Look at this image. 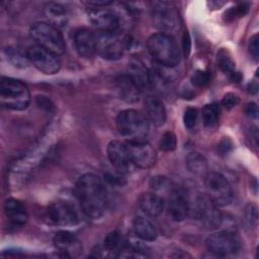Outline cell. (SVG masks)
<instances>
[{"label":"cell","mask_w":259,"mask_h":259,"mask_svg":"<svg viewBox=\"0 0 259 259\" xmlns=\"http://www.w3.org/2000/svg\"><path fill=\"white\" fill-rule=\"evenodd\" d=\"M76 197L83 212L91 219H99L107 204V190L103 179L94 174L82 175L76 183Z\"/></svg>","instance_id":"obj_1"},{"label":"cell","mask_w":259,"mask_h":259,"mask_svg":"<svg viewBox=\"0 0 259 259\" xmlns=\"http://www.w3.org/2000/svg\"><path fill=\"white\" fill-rule=\"evenodd\" d=\"M116 128L127 143L147 142L148 118L136 109H124L116 117Z\"/></svg>","instance_id":"obj_2"},{"label":"cell","mask_w":259,"mask_h":259,"mask_svg":"<svg viewBox=\"0 0 259 259\" xmlns=\"http://www.w3.org/2000/svg\"><path fill=\"white\" fill-rule=\"evenodd\" d=\"M151 57L165 68H173L180 61V52L174 38L165 32L152 34L147 41Z\"/></svg>","instance_id":"obj_3"},{"label":"cell","mask_w":259,"mask_h":259,"mask_svg":"<svg viewBox=\"0 0 259 259\" xmlns=\"http://www.w3.org/2000/svg\"><path fill=\"white\" fill-rule=\"evenodd\" d=\"M30 92L25 83L20 80L2 77L0 82L1 105L11 110H24L30 103Z\"/></svg>","instance_id":"obj_4"},{"label":"cell","mask_w":259,"mask_h":259,"mask_svg":"<svg viewBox=\"0 0 259 259\" xmlns=\"http://www.w3.org/2000/svg\"><path fill=\"white\" fill-rule=\"evenodd\" d=\"M31 39L39 47L60 56L65 53L66 42L63 34L49 22H36L29 29Z\"/></svg>","instance_id":"obj_5"},{"label":"cell","mask_w":259,"mask_h":259,"mask_svg":"<svg viewBox=\"0 0 259 259\" xmlns=\"http://www.w3.org/2000/svg\"><path fill=\"white\" fill-rule=\"evenodd\" d=\"M207 197L217 206H226L233 200L232 187L227 178L219 172H208L205 175Z\"/></svg>","instance_id":"obj_6"},{"label":"cell","mask_w":259,"mask_h":259,"mask_svg":"<svg viewBox=\"0 0 259 259\" xmlns=\"http://www.w3.org/2000/svg\"><path fill=\"white\" fill-rule=\"evenodd\" d=\"M127 46V40L117 32H98L96 34V53L103 59L118 60Z\"/></svg>","instance_id":"obj_7"},{"label":"cell","mask_w":259,"mask_h":259,"mask_svg":"<svg viewBox=\"0 0 259 259\" xmlns=\"http://www.w3.org/2000/svg\"><path fill=\"white\" fill-rule=\"evenodd\" d=\"M26 56L29 62L44 74L53 75L58 73L61 69L59 56L37 45L29 47Z\"/></svg>","instance_id":"obj_8"},{"label":"cell","mask_w":259,"mask_h":259,"mask_svg":"<svg viewBox=\"0 0 259 259\" xmlns=\"http://www.w3.org/2000/svg\"><path fill=\"white\" fill-rule=\"evenodd\" d=\"M176 7L169 2H154L152 15L155 25L164 31H174L179 26Z\"/></svg>","instance_id":"obj_9"},{"label":"cell","mask_w":259,"mask_h":259,"mask_svg":"<svg viewBox=\"0 0 259 259\" xmlns=\"http://www.w3.org/2000/svg\"><path fill=\"white\" fill-rule=\"evenodd\" d=\"M206 248L217 256H229L237 253L240 248L237 237L230 232H219L206 240Z\"/></svg>","instance_id":"obj_10"},{"label":"cell","mask_w":259,"mask_h":259,"mask_svg":"<svg viewBox=\"0 0 259 259\" xmlns=\"http://www.w3.org/2000/svg\"><path fill=\"white\" fill-rule=\"evenodd\" d=\"M107 157L114 170L121 174L130 172L135 167L130 155L127 144L120 141L114 140L108 144Z\"/></svg>","instance_id":"obj_11"},{"label":"cell","mask_w":259,"mask_h":259,"mask_svg":"<svg viewBox=\"0 0 259 259\" xmlns=\"http://www.w3.org/2000/svg\"><path fill=\"white\" fill-rule=\"evenodd\" d=\"M47 214L49 220L57 226H74L79 222L75 207L68 201H56L49 205Z\"/></svg>","instance_id":"obj_12"},{"label":"cell","mask_w":259,"mask_h":259,"mask_svg":"<svg viewBox=\"0 0 259 259\" xmlns=\"http://www.w3.org/2000/svg\"><path fill=\"white\" fill-rule=\"evenodd\" d=\"M88 15L90 21L99 32H116L120 25L118 15L108 8H91Z\"/></svg>","instance_id":"obj_13"},{"label":"cell","mask_w":259,"mask_h":259,"mask_svg":"<svg viewBox=\"0 0 259 259\" xmlns=\"http://www.w3.org/2000/svg\"><path fill=\"white\" fill-rule=\"evenodd\" d=\"M126 144L135 167L148 169L155 165L157 160V154L155 149L148 142Z\"/></svg>","instance_id":"obj_14"},{"label":"cell","mask_w":259,"mask_h":259,"mask_svg":"<svg viewBox=\"0 0 259 259\" xmlns=\"http://www.w3.org/2000/svg\"><path fill=\"white\" fill-rule=\"evenodd\" d=\"M53 242L55 247L65 257H78L82 253V244L80 240L68 231H58L53 238Z\"/></svg>","instance_id":"obj_15"},{"label":"cell","mask_w":259,"mask_h":259,"mask_svg":"<svg viewBox=\"0 0 259 259\" xmlns=\"http://www.w3.org/2000/svg\"><path fill=\"white\" fill-rule=\"evenodd\" d=\"M168 214L175 222H181L187 218L186 189H173L168 198Z\"/></svg>","instance_id":"obj_16"},{"label":"cell","mask_w":259,"mask_h":259,"mask_svg":"<svg viewBox=\"0 0 259 259\" xmlns=\"http://www.w3.org/2000/svg\"><path fill=\"white\" fill-rule=\"evenodd\" d=\"M74 45L79 56L91 58L96 53V34L89 28L81 27L74 33Z\"/></svg>","instance_id":"obj_17"},{"label":"cell","mask_w":259,"mask_h":259,"mask_svg":"<svg viewBox=\"0 0 259 259\" xmlns=\"http://www.w3.org/2000/svg\"><path fill=\"white\" fill-rule=\"evenodd\" d=\"M127 76L134 81L141 91L146 90L151 86L150 71L138 57H133L128 61Z\"/></svg>","instance_id":"obj_18"},{"label":"cell","mask_w":259,"mask_h":259,"mask_svg":"<svg viewBox=\"0 0 259 259\" xmlns=\"http://www.w3.org/2000/svg\"><path fill=\"white\" fill-rule=\"evenodd\" d=\"M4 211L9 224L14 228L23 227L28 219L24 204L15 198H8L4 203Z\"/></svg>","instance_id":"obj_19"},{"label":"cell","mask_w":259,"mask_h":259,"mask_svg":"<svg viewBox=\"0 0 259 259\" xmlns=\"http://www.w3.org/2000/svg\"><path fill=\"white\" fill-rule=\"evenodd\" d=\"M145 111L148 120L156 126H162L166 121V109L162 100L157 96H148L145 99Z\"/></svg>","instance_id":"obj_20"},{"label":"cell","mask_w":259,"mask_h":259,"mask_svg":"<svg viewBox=\"0 0 259 259\" xmlns=\"http://www.w3.org/2000/svg\"><path fill=\"white\" fill-rule=\"evenodd\" d=\"M187 200V217L200 220L202 212L209 200L207 195L201 194L197 190L186 189Z\"/></svg>","instance_id":"obj_21"},{"label":"cell","mask_w":259,"mask_h":259,"mask_svg":"<svg viewBox=\"0 0 259 259\" xmlns=\"http://www.w3.org/2000/svg\"><path fill=\"white\" fill-rule=\"evenodd\" d=\"M139 205L143 212L151 218L159 217L164 210L163 198L154 192L144 193L139 199Z\"/></svg>","instance_id":"obj_22"},{"label":"cell","mask_w":259,"mask_h":259,"mask_svg":"<svg viewBox=\"0 0 259 259\" xmlns=\"http://www.w3.org/2000/svg\"><path fill=\"white\" fill-rule=\"evenodd\" d=\"M116 87L119 92V96L123 100L127 102H135L139 100L141 90L127 76V74L120 75L116 78Z\"/></svg>","instance_id":"obj_23"},{"label":"cell","mask_w":259,"mask_h":259,"mask_svg":"<svg viewBox=\"0 0 259 259\" xmlns=\"http://www.w3.org/2000/svg\"><path fill=\"white\" fill-rule=\"evenodd\" d=\"M133 230L135 235L143 241L152 242L158 237V231L155 226L149 220L143 217H137L134 220Z\"/></svg>","instance_id":"obj_24"},{"label":"cell","mask_w":259,"mask_h":259,"mask_svg":"<svg viewBox=\"0 0 259 259\" xmlns=\"http://www.w3.org/2000/svg\"><path fill=\"white\" fill-rule=\"evenodd\" d=\"M200 221L202 222L203 226L207 230H215L218 229L223 222V214L218 209V206L211 202L209 199L203 212L200 218Z\"/></svg>","instance_id":"obj_25"},{"label":"cell","mask_w":259,"mask_h":259,"mask_svg":"<svg viewBox=\"0 0 259 259\" xmlns=\"http://www.w3.org/2000/svg\"><path fill=\"white\" fill-rule=\"evenodd\" d=\"M187 169L195 175H206L207 173V161L197 152H190L185 159Z\"/></svg>","instance_id":"obj_26"},{"label":"cell","mask_w":259,"mask_h":259,"mask_svg":"<svg viewBox=\"0 0 259 259\" xmlns=\"http://www.w3.org/2000/svg\"><path fill=\"white\" fill-rule=\"evenodd\" d=\"M103 246L104 250H106L107 252L121 254L126 246V240H124L120 233H118L117 231H113L104 238Z\"/></svg>","instance_id":"obj_27"},{"label":"cell","mask_w":259,"mask_h":259,"mask_svg":"<svg viewBox=\"0 0 259 259\" xmlns=\"http://www.w3.org/2000/svg\"><path fill=\"white\" fill-rule=\"evenodd\" d=\"M45 11L48 19L51 21L49 23L53 24L54 26L57 27L58 25H63L66 22L67 13L66 9L62 5L56 3H49Z\"/></svg>","instance_id":"obj_28"},{"label":"cell","mask_w":259,"mask_h":259,"mask_svg":"<svg viewBox=\"0 0 259 259\" xmlns=\"http://www.w3.org/2000/svg\"><path fill=\"white\" fill-rule=\"evenodd\" d=\"M220 113H221V108L218 103L212 102V103L206 104L202 108V112H201L203 124L208 127H211L214 124H217L220 118Z\"/></svg>","instance_id":"obj_29"},{"label":"cell","mask_w":259,"mask_h":259,"mask_svg":"<svg viewBox=\"0 0 259 259\" xmlns=\"http://www.w3.org/2000/svg\"><path fill=\"white\" fill-rule=\"evenodd\" d=\"M217 61H218V66L219 68L225 73L230 75V77L236 73V66H235V62L232 59L231 55L229 54V52L225 49H222L219 53H218V57H217Z\"/></svg>","instance_id":"obj_30"},{"label":"cell","mask_w":259,"mask_h":259,"mask_svg":"<svg viewBox=\"0 0 259 259\" xmlns=\"http://www.w3.org/2000/svg\"><path fill=\"white\" fill-rule=\"evenodd\" d=\"M6 55H7V58L10 60V62L15 67H18V68L26 67L29 62L27 56H24L21 52H19L16 49H13V48H7Z\"/></svg>","instance_id":"obj_31"},{"label":"cell","mask_w":259,"mask_h":259,"mask_svg":"<svg viewBox=\"0 0 259 259\" xmlns=\"http://www.w3.org/2000/svg\"><path fill=\"white\" fill-rule=\"evenodd\" d=\"M177 139L173 132H165L159 142V147L164 152H171L176 148Z\"/></svg>","instance_id":"obj_32"},{"label":"cell","mask_w":259,"mask_h":259,"mask_svg":"<svg viewBox=\"0 0 259 259\" xmlns=\"http://www.w3.org/2000/svg\"><path fill=\"white\" fill-rule=\"evenodd\" d=\"M249 10V4L248 3H239L235 7H232L225 13V19L226 21H233L237 17H242L244 16Z\"/></svg>","instance_id":"obj_33"},{"label":"cell","mask_w":259,"mask_h":259,"mask_svg":"<svg viewBox=\"0 0 259 259\" xmlns=\"http://www.w3.org/2000/svg\"><path fill=\"white\" fill-rule=\"evenodd\" d=\"M210 82V74L206 71L197 70L193 75L191 76V83L195 87H204Z\"/></svg>","instance_id":"obj_34"},{"label":"cell","mask_w":259,"mask_h":259,"mask_svg":"<svg viewBox=\"0 0 259 259\" xmlns=\"http://www.w3.org/2000/svg\"><path fill=\"white\" fill-rule=\"evenodd\" d=\"M150 186L156 191H164L171 188V183L165 176H154L150 180Z\"/></svg>","instance_id":"obj_35"},{"label":"cell","mask_w":259,"mask_h":259,"mask_svg":"<svg viewBox=\"0 0 259 259\" xmlns=\"http://www.w3.org/2000/svg\"><path fill=\"white\" fill-rule=\"evenodd\" d=\"M197 109L194 107H187L184 111L183 122L187 128H192L196 124Z\"/></svg>","instance_id":"obj_36"},{"label":"cell","mask_w":259,"mask_h":259,"mask_svg":"<svg viewBox=\"0 0 259 259\" xmlns=\"http://www.w3.org/2000/svg\"><path fill=\"white\" fill-rule=\"evenodd\" d=\"M240 102V98L236 93L233 92H229L226 93L222 99V105L227 109V110H231L232 108L236 107Z\"/></svg>","instance_id":"obj_37"},{"label":"cell","mask_w":259,"mask_h":259,"mask_svg":"<svg viewBox=\"0 0 259 259\" xmlns=\"http://www.w3.org/2000/svg\"><path fill=\"white\" fill-rule=\"evenodd\" d=\"M248 51L251 57L257 61L259 56V35L258 33H255L253 36H251L249 44H248Z\"/></svg>","instance_id":"obj_38"},{"label":"cell","mask_w":259,"mask_h":259,"mask_svg":"<svg viewBox=\"0 0 259 259\" xmlns=\"http://www.w3.org/2000/svg\"><path fill=\"white\" fill-rule=\"evenodd\" d=\"M245 221L248 225V227H253V225L257 222V211H256V207L254 205L249 204L246 208V212H245Z\"/></svg>","instance_id":"obj_39"},{"label":"cell","mask_w":259,"mask_h":259,"mask_svg":"<svg viewBox=\"0 0 259 259\" xmlns=\"http://www.w3.org/2000/svg\"><path fill=\"white\" fill-rule=\"evenodd\" d=\"M233 149V143L230 139L228 138H225L223 139L219 145H218V153L222 156H225V155H228Z\"/></svg>","instance_id":"obj_40"},{"label":"cell","mask_w":259,"mask_h":259,"mask_svg":"<svg viewBox=\"0 0 259 259\" xmlns=\"http://www.w3.org/2000/svg\"><path fill=\"white\" fill-rule=\"evenodd\" d=\"M245 113L252 119L258 118V106L255 102H249L245 107Z\"/></svg>","instance_id":"obj_41"},{"label":"cell","mask_w":259,"mask_h":259,"mask_svg":"<svg viewBox=\"0 0 259 259\" xmlns=\"http://www.w3.org/2000/svg\"><path fill=\"white\" fill-rule=\"evenodd\" d=\"M190 51V38H189V34L187 33V31L184 32L183 34V52L185 56H188Z\"/></svg>","instance_id":"obj_42"},{"label":"cell","mask_w":259,"mask_h":259,"mask_svg":"<svg viewBox=\"0 0 259 259\" xmlns=\"http://www.w3.org/2000/svg\"><path fill=\"white\" fill-rule=\"evenodd\" d=\"M37 104L40 107L46 108L47 110H50V107L53 106V104H50V100L48 98H46L45 96H38L37 97Z\"/></svg>","instance_id":"obj_43"},{"label":"cell","mask_w":259,"mask_h":259,"mask_svg":"<svg viewBox=\"0 0 259 259\" xmlns=\"http://www.w3.org/2000/svg\"><path fill=\"white\" fill-rule=\"evenodd\" d=\"M248 89H249V92H251L252 94L257 93V90H258V85H257V83H254V82L250 83L249 86H248Z\"/></svg>","instance_id":"obj_44"}]
</instances>
